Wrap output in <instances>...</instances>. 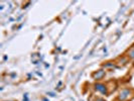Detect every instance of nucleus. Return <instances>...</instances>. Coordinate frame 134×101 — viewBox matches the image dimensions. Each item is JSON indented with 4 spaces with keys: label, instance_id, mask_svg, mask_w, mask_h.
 Wrapping results in <instances>:
<instances>
[{
    "label": "nucleus",
    "instance_id": "nucleus-3",
    "mask_svg": "<svg viewBox=\"0 0 134 101\" xmlns=\"http://www.w3.org/2000/svg\"><path fill=\"white\" fill-rule=\"evenodd\" d=\"M104 76H105V71H103V70H100L97 73L94 74V78H95V79H97V80L101 79V78H103Z\"/></svg>",
    "mask_w": 134,
    "mask_h": 101
},
{
    "label": "nucleus",
    "instance_id": "nucleus-5",
    "mask_svg": "<svg viewBox=\"0 0 134 101\" xmlns=\"http://www.w3.org/2000/svg\"><path fill=\"white\" fill-rule=\"evenodd\" d=\"M104 67H106V68H107V67H114V65L113 64H106Z\"/></svg>",
    "mask_w": 134,
    "mask_h": 101
},
{
    "label": "nucleus",
    "instance_id": "nucleus-1",
    "mask_svg": "<svg viewBox=\"0 0 134 101\" xmlns=\"http://www.w3.org/2000/svg\"><path fill=\"white\" fill-rule=\"evenodd\" d=\"M130 95V91L128 90V89H124V90H122L121 93H120V95H119V99L120 100H125V99H127L128 97Z\"/></svg>",
    "mask_w": 134,
    "mask_h": 101
},
{
    "label": "nucleus",
    "instance_id": "nucleus-4",
    "mask_svg": "<svg viewBox=\"0 0 134 101\" xmlns=\"http://www.w3.org/2000/svg\"><path fill=\"white\" fill-rule=\"evenodd\" d=\"M129 56H130V58H132V59H134V50H133V51H131V52H130V54H129Z\"/></svg>",
    "mask_w": 134,
    "mask_h": 101
},
{
    "label": "nucleus",
    "instance_id": "nucleus-2",
    "mask_svg": "<svg viewBox=\"0 0 134 101\" xmlns=\"http://www.w3.org/2000/svg\"><path fill=\"white\" fill-rule=\"evenodd\" d=\"M95 88H96V90L100 91L101 93H103V94H105V95L107 94V88H106L105 85H103V84H96Z\"/></svg>",
    "mask_w": 134,
    "mask_h": 101
}]
</instances>
